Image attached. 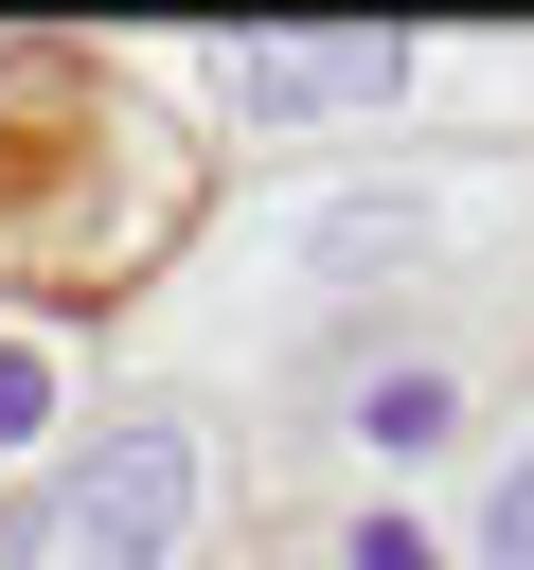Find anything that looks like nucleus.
Instances as JSON below:
<instances>
[{
    "instance_id": "obj_4",
    "label": "nucleus",
    "mask_w": 534,
    "mask_h": 570,
    "mask_svg": "<svg viewBox=\"0 0 534 570\" xmlns=\"http://www.w3.org/2000/svg\"><path fill=\"white\" fill-rule=\"evenodd\" d=\"M338 428L409 463V445H445V428H463V374H445V356H392V374H356V410H338Z\"/></svg>"
},
{
    "instance_id": "obj_3",
    "label": "nucleus",
    "mask_w": 534,
    "mask_h": 570,
    "mask_svg": "<svg viewBox=\"0 0 534 570\" xmlns=\"http://www.w3.org/2000/svg\"><path fill=\"white\" fill-rule=\"evenodd\" d=\"M445 214L409 196V178H356V196H303V214H267V249H303L320 285H374V267H409Z\"/></svg>"
},
{
    "instance_id": "obj_1",
    "label": "nucleus",
    "mask_w": 534,
    "mask_h": 570,
    "mask_svg": "<svg viewBox=\"0 0 534 570\" xmlns=\"http://www.w3.org/2000/svg\"><path fill=\"white\" fill-rule=\"evenodd\" d=\"M178 534H196V445H178V428H107V445L0 534V570H178Z\"/></svg>"
},
{
    "instance_id": "obj_2",
    "label": "nucleus",
    "mask_w": 534,
    "mask_h": 570,
    "mask_svg": "<svg viewBox=\"0 0 534 570\" xmlns=\"http://www.w3.org/2000/svg\"><path fill=\"white\" fill-rule=\"evenodd\" d=\"M214 89L249 125H338V107L409 89V36H214Z\"/></svg>"
},
{
    "instance_id": "obj_7",
    "label": "nucleus",
    "mask_w": 534,
    "mask_h": 570,
    "mask_svg": "<svg viewBox=\"0 0 534 570\" xmlns=\"http://www.w3.org/2000/svg\"><path fill=\"white\" fill-rule=\"evenodd\" d=\"M481 570H534V463L498 481V517H481Z\"/></svg>"
},
{
    "instance_id": "obj_6",
    "label": "nucleus",
    "mask_w": 534,
    "mask_h": 570,
    "mask_svg": "<svg viewBox=\"0 0 534 570\" xmlns=\"http://www.w3.org/2000/svg\"><path fill=\"white\" fill-rule=\"evenodd\" d=\"M338 570H445V552H427L409 517H356V534H338Z\"/></svg>"
},
{
    "instance_id": "obj_5",
    "label": "nucleus",
    "mask_w": 534,
    "mask_h": 570,
    "mask_svg": "<svg viewBox=\"0 0 534 570\" xmlns=\"http://www.w3.org/2000/svg\"><path fill=\"white\" fill-rule=\"evenodd\" d=\"M53 428V374H36V338H0V445H36Z\"/></svg>"
}]
</instances>
